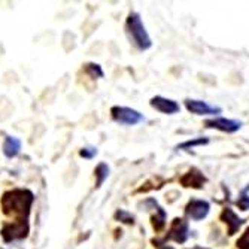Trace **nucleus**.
<instances>
[{"label":"nucleus","instance_id":"obj_1","mask_svg":"<svg viewBox=\"0 0 249 249\" xmlns=\"http://www.w3.org/2000/svg\"><path fill=\"white\" fill-rule=\"evenodd\" d=\"M35 201V196L30 190H11L2 197V209L6 216H12V222H29L30 209Z\"/></svg>","mask_w":249,"mask_h":249},{"label":"nucleus","instance_id":"obj_2","mask_svg":"<svg viewBox=\"0 0 249 249\" xmlns=\"http://www.w3.org/2000/svg\"><path fill=\"white\" fill-rule=\"evenodd\" d=\"M125 30L130 40L136 45L139 51H146L152 47V40L143 26L142 18L138 12H131L125 21Z\"/></svg>","mask_w":249,"mask_h":249},{"label":"nucleus","instance_id":"obj_3","mask_svg":"<svg viewBox=\"0 0 249 249\" xmlns=\"http://www.w3.org/2000/svg\"><path fill=\"white\" fill-rule=\"evenodd\" d=\"M110 114H112L114 121L124 124V125H136V124L145 121V117L139 110L125 107V106H114L110 109Z\"/></svg>","mask_w":249,"mask_h":249},{"label":"nucleus","instance_id":"obj_4","mask_svg":"<svg viewBox=\"0 0 249 249\" xmlns=\"http://www.w3.org/2000/svg\"><path fill=\"white\" fill-rule=\"evenodd\" d=\"M29 222H8L3 225L2 229V237L5 242H15V240H22L29 236Z\"/></svg>","mask_w":249,"mask_h":249},{"label":"nucleus","instance_id":"obj_5","mask_svg":"<svg viewBox=\"0 0 249 249\" xmlns=\"http://www.w3.org/2000/svg\"><path fill=\"white\" fill-rule=\"evenodd\" d=\"M211 211V205L206 200H198V198H193L188 201V205L185 208V213L188 218H191L193 221H201L205 219L209 215Z\"/></svg>","mask_w":249,"mask_h":249},{"label":"nucleus","instance_id":"obj_6","mask_svg":"<svg viewBox=\"0 0 249 249\" xmlns=\"http://www.w3.org/2000/svg\"><path fill=\"white\" fill-rule=\"evenodd\" d=\"M185 107L188 112H191L194 115H218L222 112V109L218 106H212L206 102L196 100V99H187Z\"/></svg>","mask_w":249,"mask_h":249},{"label":"nucleus","instance_id":"obj_7","mask_svg":"<svg viewBox=\"0 0 249 249\" xmlns=\"http://www.w3.org/2000/svg\"><path fill=\"white\" fill-rule=\"evenodd\" d=\"M190 237V227H188V222L182 218H176L173 219L172 225H170V230L166 239L169 240H175L178 243H185Z\"/></svg>","mask_w":249,"mask_h":249},{"label":"nucleus","instance_id":"obj_8","mask_svg":"<svg viewBox=\"0 0 249 249\" xmlns=\"http://www.w3.org/2000/svg\"><path fill=\"white\" fill-rule=\"evenodd\" d=\"M205 125L208 128H215L224 133H236L237 130H240L242 123L237 120H230V118H212V120H208Z\"/></svg>","mask_w":249,"mask_h":249},{"label":"nucleus","instance_id":"obj_9","mask_svg":"<svg viewBox=\"0 0 249 249\" xmlns=\"http://www.w3.org/2000/svg\"><path fill=\"white\" fill-rule=\"evenodd\" d=\"M151 106L161 112V114H166V115H173V114H178L179 112V103H176L175 100L172 99H166L163 96H155L151 99Z\"/></svg>","mask_w":249,"mask_h":249},{"label":"nucleus","instance_id":"obj_10","mask_svg":"<svg viewBox=\"0 0 249 249\" xmlns=\"http://www.w3.org/2000/svg\"><path fill=\"white\" fill-rule=\"evenodd\" d=\"M221 219L227 224V227H229V234H234L239 229H240V225L243 224V219H240L230 208H225L221 213Z\"/></svg>","mask_w":249,"mask_h":249},{"label":"nucleus","instance_id":"obj_11","mask_svg":"<svg viewBox=\"0 0 249 249\" xmlns=\"http://www.w3.org/2000/svg\"><path fill=\"white\" fill-rule=\"evenodd\" d=\"M180 182H182L184 187H193V188H201L203 184L206 182V178L203 176L198 170L193 169L190 170L182 179H180Z\"/></svg>","mask_w":249,"mask_h":249},{"label":"nucleus","instance_id":"obj_12","mask_svg":"<svg viewBox=\"0 0 249 249\" xmlns=\"http://www.w3.org/2000/svg\"><path fill=\"white\" fill-rule=\"evenodd\" d=\"M21 151V141L14 136H6V139L3 142V154L8 158H14L19 154Z\"/></svg>","mask_w":249,"mask_h":249},{"label":"nucleus","instance_id":"obj_13","mask_svg":"<svg viewBox=\"0 0 249 249\" xmlns=\"http://www.w3.org/2000/svg\"><path fill=\"white\" fill-rule=\"evenodd\" d=\"M154 209H155L157 215L152 216V225H154V229L157 231H160L164 227V225H166V216H167V213L164 212L163 208H160V206L157 205V201L154 203Z\"/></svg>","mask_w":249,"mask_h":249},{"label":"nucleus","instance_id":"obj_14","mask_svg":"<svg viewBox=\"0 0 249 249\" xmlns=\"http://www.w3.org/2000/svg\"><path fill=\"white\" fill-rule=\"evenodd\" d=\"M208 143H209V139H208V138H196V139H191V141L182 142L180 145H178V146H176V149H191V148L203 146V145H208Z\"/></svg>","mask_w":249,"mask_h":249},{"label":"nucleus","instance_id":"obj_15","mask_svg":"<svg viewBox=\"0 0 249 249\" xmlns=\"http://www.w3.org/2000/svg\"><path fill=\"white\" fill-rule=\"evenodd\" d=\"M94 173H96V178H97L96 187L99 188V187H102V184L105 182V180L107 179V176H109V167H107V164H105V163H100V164L96 167Z\"/></svg>","mask_w":249,"mask_h":249},{"label":"nucleus","instance_id":"obj_16","mask_svg":"<svg viewBox=\"0 0 249 249\" xmlns=\"http://www.w3.org/2000/svg\"><path fill=\"white\" fill-rule=\"evenodd\" d=\"M115 218H117L118 221L124 222V224H134V216H133L130 212L124 211V209H120V211H117V213H115Z\"/></svg>","mask_w":249,"mask_h":249},{"label":"nucleus","instance_id":"obj_17","mask_svg":"<svg viewBox=\"0 0 249 249\" xmlns=\"http://www.w3.org/2000/svg\"><path fill=\"white\" fill-rule=\"evenodd\" d=\"M237 248L239 249H249V227L245 230L242 237L237 240Z\"/></svg>","mask_w":249,"mask_h":249},{"label":"nucleus","instance_id":"obj_18","mask_svg":"<svg viewBox=\"0 0 249 249\" xmlns=\"http://www.w3.org/2000/svg\"><path fill=\"white\" fill-rule=\"evenodd\" d=\"M237 206L240 208V211H248L249 209V196H246L245 190L242 191V196L237 200Z\"/></svg>","mask_w":249,"mask_h":249},{"label":"nucleus","instance_id":"obj_19","mask_svg":"<svg viewBox=\"0 0 249 249\" xmlns=\"http://www.w3.org/2000/svg\"><path fill=\"white\" fill-rule=\"evenodd\" d=\"M79 155L84 157V158H88V160H89V158H93V157L97 155V149L96 148H84V149H81Z\"/></svg>","mask_w":249,"mask_h":249},{"label":"nucleus","instance_id":"obj_20","mask_svg":"<svg viewBox=\"0 0 249 249\" xmlns=\"http://www.w3.org/2000/svg\"><path fill=\"white\" fill-rule=\"evenodd\" d=\"M88 69H91V72H93L94 75H97L99 78H102V76H103V71L100 69V66H99V64L89 63V64H88Z\"/></svg>","mask_w":249,"mask_h":249},{"label":"nucleus","instance_id":"obj_21","mask_svg":"<svg viewBox=\"0 0 249 249\" xmlns=\"http://www.w3.org/2000/svg\"><path fill=\"white\" fill-rule=\"evenodd\" d=\"M190 249H208V248H203V246H193Z\"/></svg>","mask_w":249,"mask_h":249},{"label":"nucleus","instance_id":"obj_22","mask_svg":"<svg viewBox=\"0 0 249 249\" xmlns=\"http://www.w3.org/2000/svg\"><path fill=\"white\" fill-rule=\"evenodd\" d=\"M161 249H173L172 246H164V248H161Z\"/></svg>","mask_w":249,"mask_h":249}]
</instances>
